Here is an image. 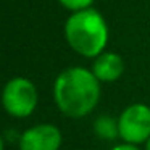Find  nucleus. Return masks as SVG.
Wrapping results in <instances>:
<instances>
[{
	"instance_id": "nucleus-5",
	"label": "nucleus",
	"mask_w": 150,
	"mask_h": 150,
	"mask_svg": "<svg viewBox=\"0 0 150 150\" xmlns=\"http://www.w3.org/2000/svg\"><path fill=\"white\" fill-rule=\"evenodd\" d=\"M62 131L50 123H42L26 129L20 136V150H58Z\"/></svg>"
},
{
	"instance_id": "nucleus-8",
	"label": "nucleus",
	"mask_w": 150,
	"mask_h": 150,
	"mask_svg": "<svg viewBox=\"0 0 150 150\" xmlns=\"http://www.w3.org/2000/svg\"><path fill=\"white\" fill-rule=\"evenodd\" d=\"M60 4L63 5L65 8L71 11H82V10H87L89 5L92 4V0H60Z\"/></svg>"
},
{
	"instance_id": "nucleus-7",
	"label": "nucleus",
	"mask_w": 150,
	"mask_h": 150,
	"mask_svg": "<svg viewBox=\"0 0 150 150\" xmlns=\"http://www.w3.org/2000/svg\"><path fill=\"white\" fill-rule=\"evenodd\" d=\"M94 131L97 136L103 140H113L120 137V131H118V120L108 116V115H102L95 120Z\"/></svg>"
},
{
	"instance_id": "nucleus-4",
	"label": "nucleus",
	"mask_w": 150,
	"mask_h": 150,
	"mask_svg": "<svg viewBox=\"0 0 150 150\" xmlns=\"http://www.w3.org/2000/svg\"><path fill=\"white\" fill-rule=\"evenodd\" d=\"M118 131L124 144L139 145L150 139V107L132 103L118 118Z\"/></svg>"
},
{
	"instance_id": "nucleus-11",
	"label": "nucleus",
	"mask_w": 150,
	"mask_h": 150,
	"mask_svg": "<svg viewBox=\"0 0 150 150\" xmlns=\"http://www.w3.org/2000/svg\"><path fill=\"white\" fill-rule=\"evenodd\" d=\"M145 150H150V139L145 142Z\"/></svg>"
},
{
	"instance_id": "nucleus-10",
	"label": "nucleus",
	"mask_w": 150,
	"mask_h": 150,
	"mask_svg": "<svg viewBox=\"0 0 150 150\" xmlns=\"http://www.w3.org/2000/svg\"><path fill=\"white\" fill-rule=\"evenodd\" d=\"M5 149V142H4V137L0 136V150H4Z\"/></svg>"
},
{
	"instance_id": "nucleus-9",
	"label": "nucleus",
	"mask_w": 150,
	"mask_h": 150,
	"mask_svg": "<svg viewBox=\"0 0 150 150\" xmlns=\"http://www.w3.org/2000/svg\"><path fill=\"white\" fill-rule=\"evenodd\" d=\"M111 150H140L137 145H132V144H120V145L113 147Z\"/></svg>"
},
{
	"instance_id": "nucleus-2",
	"label": "nucleus",
	"mask_w": 150,
	"mask_h": 150,
	"mask_svg": "<svg viewBox=\"0 0 150 150\" xmlns=\"http://www.w3.org/2000/svg\"><path fill=\"white\" fill-rule=\"evenodd\" d=\"M65 37L74 52L82 57H98L108 40V28L95 10L76 11L65 24Z\"/></svg>"
},
{
	"instance_id": "nucleus-1",
	"label": "nucleus",
	"mask_w": 150,
	"mask_h": 150,
	"mask_svg": "<svg viewBox=\"0 0 150 150\" xmlns=\"http://www.w3.org/2000/svg\"><path fill=\"white\" fill-rule=\"evenodd\" d=\"M94 73L86 68H68L62 71L53 84V98L63 115L82 118L94 111L100 100V84Z\"/></svg>"
},
{
	"instance_id": "nucleus-6",
	"label": "nucleus",
	"mask_w": 150,
	"mask_h": 150,
	"mask_svg": "<svg viewBox=\"0 0 150 150\" xmlns=\"http://www.w3.org/2000/svg\"><path fill=\"white\" fill-rule=\"evenodd\" d=\"M123 60L118 53L105 52L95 57V62L92 65V73L94 76L102 82H113L123 74Z\"/></svg>"
},
{
	"instance_id": "nucleus-3",
	"label": "nucleus",
	"mask_w": 150,
	"mask_h": 150,
	"mask_svg": "<svg viewBox=\"0 0 150 150\" xmlns=\"http://www.w3.org/2000/svg\"><path fill=\"white\" fill-rule=\"evenodd\" d=\"M5 111L15 118H28L37 105L36 86L26 78H13L5 84L2 92Z\"/></svg>"
}]
</instances>
